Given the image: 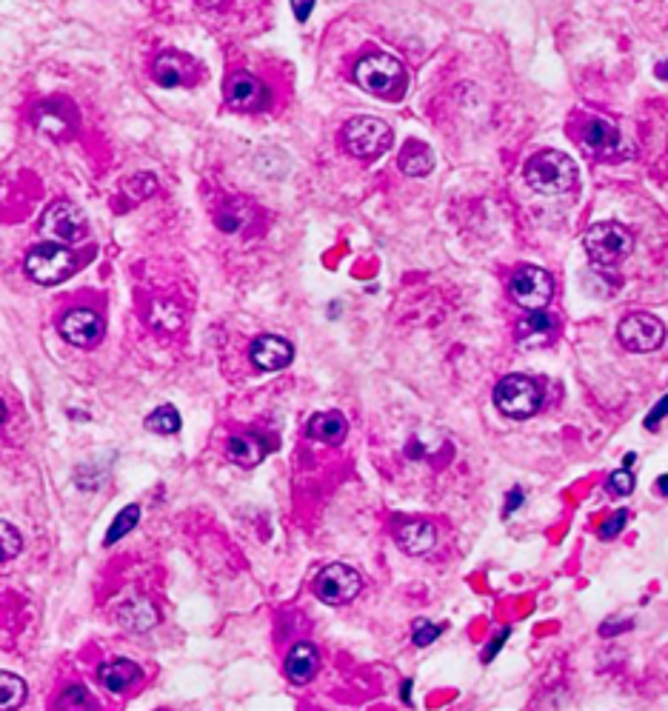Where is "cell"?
Here are the masks:
<instances>
[{
    "label": "cell",
    "mask_w": 668,
    "mask_h": 711,
    "mask_svg": "<svg viewBox=\"0 0 668 711\" xmlns=\"http://www.w3.org/2000/svg\"><path fill=\"white\" fill-rule=\"evenodd\" d=\"M354 80H357L360 89H366L369 95L380 100H400L406 95V86H409L406 66L394 55H386V52H372V55L357 60Z\"/></svg>",
    "instance_id": "obj_1"
},
{
    "label": "cell",
    "mask_w": 668,
    "mask_h": 711,
    "mask_svg": "<svg viewBox=\"0 0 668 711\" xmlns=\"http://www.w3.org/2000/svg\"><path fill=\"white\" fill-rule=\"evenodd\" d=\"M526 180L540 195H566L577 186V163L563 152H537L526 163Z\"/></svg>",
    "instance_id": "obj_2"
},
{
    "label": "cell",
    "mask_w": 668,
    "mask_h": 711,
    "mask_svg": "<svg viewBox=\"0 0 668 711\" xmlns=\"http://www.w3.org/2000/svg\"><path fill=\"white\" fill-rule=\"evenodd\" d=\"M392 129L380 118H352L343 126V146L357 160H377L392 149Z\"/></svg>",
    "instance_id": "obj_3"
},
{
    "label": "cell",
    "mask_w": 668,
    "mask_h": 711,
    "mask_svg": "<svg viewBox=\"0 0 668 711\" xmlns=\"http://www.w3.org/2000/svg\"><path fill=\"white\" fill-rule=\"evenodd\" d=\"M23 269L40 286H58L66 277H72L78 272V257L72 255L66 246H60V243H43V246H35L26 255Z\"/></svg>",
    "instance_id": "obj_4"
},
{
    "label": "cell",
    "mask_w": 668,
    "mask_h": 711,
    "mask_svg": "<svg viewBox=\"0 0 668 711\" xmlns=\"http://www.w3.org/2000/svg\"><path fill=\"white\" fill-rule=\"evenodd\" d=\"M583 246L589 252L591 263L594 266H617L620 260H626L634 249V235H631L626 226L620 223H597L591 226L586 237H583Z\"/></svg>",
    "instance_id": "obj_5"
},
{
    "label": "cell",
    "mask_w": 668,
    "mask_h": 711,
    "mask_svg": "<svg viewBox=\"0 0 668 711\" xmlns=\"http://www.w3.org/2000/svg\"><path fill=\"white\" fill-rule=\"evenodd\" d=\"M540 403H543V392L526 375L503 377L494 389V406L503 415L514 417V420H526V417L537 415Z\"/></svg>",
    "instance_id": "obj_6"
},
{
    "label": "cell",
    "mask_w": 668,
    "mask_h": 711,
    "mask_svg": "<svg viewBox=\"0 0 668 711\" xmlns=\"http://www.w3.org/2000/svg\"><path fill=\"white\" fill-rule=\"evenodd\" d=\"M509 292L517 306L534 312V309H543L551 300V295H554V280H551L549 272L540 269V266H523V269H517V272L509 277Z\"/></svg>",
    "instance_id": "obj_7"
},
{
    "label": "cell",
    "mask_w": 668,
    "mask_h": 711,
    "mask_svg": "<svg viewBox=\"0 0 668 711\" xmlns=\"http://www.w3.org/2000/svg\"><path fill=\"white\" fill-rule=\"evenodd\" d=\"M40 232L46 237H52V240H60V243H78L89 232V223H86V215L80 212L75 203L58 200V203H52L43 212Z\"/></svg>",
    "instance_id": "obj_8"
},
{
    "label": "cell",
    "mask_w": 668,
    "mask_h": 711,
    "mask_svg": "<svg viewBox=\"0 0 668 711\" xmlns=\"http://www.w3.org/2000/svg\"><path fill=\"white\" fill-rule=\"evenodd\" d=\"M360 586H363V580H360V574L354 572L352 566L332 563V566H326L323 572L317 574L315 592L329 606H346V603H352L354 597L360 594Z\"/></svg>",
    "instance_id": "obj_9"
},
{
    "label": "cell",
    "mask_w": 668,
    "mask_h": 711,
    "mask_svg": "<svg viewBox=\"0 0 668 711\" xmlns=\"http://www.w3.org/2000/svg\"><path fill=\"white\" fill-rule=\"evenodd\" d=\"M617 337H620V343H623L629 352H654V349H660L663 340H666V326L654 315L634 312V315L620 320Z\"/></svg>",
    "instance_id": "obj_10"
},
{
    "label": "cell",
    "mask_w": 668,
    "mask_h": 711,
    "mask_svg": "<svg viewBox=\"0 0 668 711\" xmlns=\"http://www.w3.org/2000/svg\"><path fill=\"white\" fill-rule=\"evenodd\" d=\"M103 317L92 309H72L60 320V337L78 349H92L103 340Z\"/></svg>",
    "instance_id": "obj_11"
},
{
    "label": "cell",
    "mask_w": 668,
    "mask_h": 711,
    "mask_svg": "<svg viewBox=\"0 0 668 711\" xmlns=\"http://www.w3.org/2000/svg\"><path fill=\"white\" fill-rule=\"evenodd\" d=\"M223 92H226V103L237 112H260L269 103V89L263 86V80L249 75V72L229 75Z\"/></svg>",
    "instance_id": "obj_12"
},
{
    "label": "cell",
    "mask_w": 668,
    "mask_h": 711,
    "mask_svg": "<svg viewBox=\"0 0 668 711\" xmlns=\"http://www.w3.org/2000/svg\"><path fill=\"white\" fill-rule=\"evenodd\" d=\"M200 69L189 55L180 52H163L155 63V83L163 89H177V86H189L195 83Z\"/></svg>",
    "instance_id": "obj_13"
},
{
    "label": "cell",
    "mask_w": 668,
    "mask_h": 711,
    "mask_svg": "<svg viewBox=\"0 0 668 711\" xmlns=\"http://www.w3.org/2000/svg\"><path fill=\"white\" fill-rule=\"evenodd\" d=\"M249 355H252V363H255L257 369H263V372H280V369H286V366L295 360V349H292V343L283 340V337L263 335L252 343Z\"/></svg>",
    "instance_id": "obj_14"
},
{
    "label": "cell",
    "mask_w": 668,
    "mask_h": 711,
    "mask_svg": "<svg viewBox=\"0 0 668 711\" xmlns=\"http://www.w3.org/2000/svg\"><path fill=\"white\" fill-rule=\"evenodd\" d=\"M98 677H100V686H103V689H109V692H115V694H123V692H129L132 686H138L143 672H140L138 663L118 657V660H109V663H103V666H100Z\"/></svg>",
    "instance_id": "obj_15"
},
{
    "label": "cell",
    "mask_w": 668,
    "mask_h": 711,
    "mask_svg": "<svg viewBox=\"0 0 668 711\" xmlns=\"http://www.w3.org/2000/svg\"><path fill=\"white\" fill-rule=\"evenodd\" d=\"M434 543H437V529L426 520H414V523H406L397 529V546L412 557L432 552Z\"/></svg>",
    "instance_id": "obj_16"
},
{
    "label": "cell",
    "mask_w": 668,
    "mask_h": 711,
    "mask_svg": "<svg viewBox=\"0 0 668 711\" xmlns=\"http://www.w3.org/2000/svg\"><path fill=\"white\" fill-rule=\"evenodd\" d=\"M554 332H557V317L546 315L543 309H534L531 315L517 320V340L526 346H543L554 337Z\"/></svg>",
    "instance_id": "obj_17"
},
{
    "label": "cell",
    "mask_w": 668,
    "mask_h": 711,
    "mask_svg": "<svg viewBox=\"0 0 668 711\" xmlns=\"http://www.w3.org/2000/svg\"><path fill=\"white\" fill-rule=\"evenodd\" d=\"M317 669H320V654L312 643H297L295 649L286 654V677L297 686L309 683Z\"/></svg>",
    "instance_id": "obj_18"
},
{
    "label": "cell",
    "mask_w": 668,
    "mask_h": 711,
    "mask_svg": "<svg viewBox=\"0 0 668 711\" xmlns=\"http://www.w3.org/2000/svg\"><path fill=\"white\" fill-rule=\"evenodd\" d=\"M580 140H583V146L589 152L606 155V152H611L617 146L620 135H617V126L609 118H589L583 123V129H580Z\"/></svg>",
    "instance_id": "obj_19"
},
{
    "label": "cell",
    "mask_w": 668,
    "mask_h": 711,
    "mask_svg": "<svg viewBox=\"0 0 668 711\" xmlns=\"http://www.w3.org/2000/svg\"><path fill=\"white\" fill-rule=\"evenodd\" d=\"M397 163H400V172H403V175H409V178H426L434 169V155L426 143L409 140V143L403 146Z\"/></svg>",
    "instance_id": "obj_20"
},
{
    "label": "cell",
    "mask_w": 668,
    "mask_h": 711,
    "mask_svg": "<svg viewBox=\"0 0 668 711\" xmlns=\"http://www.w3.org/2000/svg\"><path fill=\"white\" fill-rule=\"evenodd\" d=\"M346 432H349V423L340 412H320L309 420V437L317 443L337 446V443H343Z\"/></svg>",
    "instance_id": "obj_21"
},
{
    "label": "cell",
    "mask_w": 668,
    "mask_h": 711,
    "mask_svg": "<svg viewBox=\"0 0 668 711\" xmlns=\"http://www.w3.org/2000/svg\"><path fill=\"white\" fill-rule=\"evenodd\" d=\"M269 455V443L260 435H235L229 440V457L237 466H257L263 457Z\"/></svg>",
    "instance_id": "obj_22"
},
{
    "label": "cell",
    "mask_w": 668,
    "mask_h": 711,
    "mask_svg": "<svg viewBox=\"0 0 668 711\" xmlns=\"http://www.w3.org/2000/svg\"><path fill=\"white\" fill-rule=\"evenodd\" d=\"M118 614L120 620H123V626L132 629V632H146V629H152L158 623V612L152 609V603L146 597L129 600L126 606H120Z\"/></svg>",
    "instance_id": "obj_23"
},
{
    "label": "cell",
    "mask_w": 668,
    "mask_h": 711,
    "mask_svg": "<svg viewBox=\"0 0 668 711\" xmlns=\"http://www.w3.org/2000/svg\"><path fill=\"white\" fill-rule=\"evenodd\" d=\"M26 700V683L18 674L0 672V709H18Z\"/></svg>",
    "instance_id": "obj_24"
},
{
    "label": "cell",
    "mask_w": 668,
    "mask_h": 711,
    "mask_svg": "<svg viewBox=\"0 0 668 711\" xmlns=\"http://www.w3.org/2000/svg\"><path fill=\"white\" fill-rule=\"evenodd\" d=\"M138 520H140V506H126L123 512L112 520V526H109V532H106V537H103V543L106 546H112V543H118V540H123L126 534L132 532L135 526H138Z\"/></svg>",
    "instance_id": "obj_25"
},
{
    "label": "cell",
    "mask_w": 668,
    "mask_h": 711,
    "mask_svg": "<svg viewBox=\"0 0 668 711\" xmlns=\"http://www.w3.org/2000/svg\"><path fill=\"white\" fill-rule=\"evenodd\" d=\"M146 429L158 435H177L180 432V415L175 406H158L152 415L146 417Z\"/></svg>",
    "instance_id": "obj_26"
},
{
    "label": "cell",
    "mask_w": 668,
    "mask_h": 711,
    "mask_svg": "<svg viewBox=\"0 0 668 711\" xmlns=\"http://www.w3.org/2000/svg\"><path fill=\"white\" fill-rule=\"evenodd\" d=\"M20 549H23V537H20L18 529L12 523L0 520V563L18 557Z\"/></svg>",
    "instance_id": "obj_27"
},
{
    "label": "cell",
    "mask_w": 668,
    "mask_h": 711,
    "mask_svg": "<svg viewBox=\"0 0 668 711\" xmlns=\"http://www.w3.org/2000/svg\"><path fill=\"white\" fill-rule=\"evenodd\" d=\"M152 323H155V326H166V329H177L180 312H177L169 300H158V303L152 306Z\"/></svg>",
    "instance_id": "obj_28"
},
{
    "label": "cell",
    "mask_w": 668,
    "mask_h": 711,
    "mask_svg": "<svg viewBox=\"0 0 668 711\" xmlns=\"http://www.w3.org/2000/svg\"><path fill=\"white\" fill-rule=\"evenodd\" d=\"M38 129L40 132H46V135H52V138H63V135L69 132L66 118H60V115H49V109L38 112Z\"/></svg>",
    "instance_id": "obj_29"
},
{
    "label": "cell",
    "mask_w": 668,
    "mask_h": 711,
    "mask_svg": "<svg viewBox=\"0 0 668 711\" xmlns=\"http://www.w3.org/2000/svg\"><path fill=\"white\" fill-rule=\"evenodd\" d=\"M440 626H434V623H429V620H417L414 623V632H412V640L414 646H429V643H434L437 637H440Z\"/></svg>",
    "instance_id": "obj_30"
},
{
    "label": "cell",
    "mask_w": 668,
    "mask_h": 711,
    "mask_svg": "<svg viewBox=\"0 0 668 711\" xmlns=\"http://www.w3.org/2000/svg\"><path fill=\"white\" fill-rule=\"evenodd\" d=\"M609 489L614 494H631L634 492V474H631V466H626V469H617V472L609 477Z\"/></svg>",
    "instance_id": "obj_31"
},
{
    "label": "cell",
    "mask_w": 668,
    "mask_h": 711,
    "mask_svg": "<svg viewBox=\"0 0 668 711\" xmlns=\"http://www.w3.org/2000/svg\"><path fill=\"white\" fill-rule=\"evenodd\" d=\"M60 706H66V709H72V706H80V709H86V706H95V700L86 694V689L83 686H72L69 692L60 697Z\"/></svg>",
    "instance_id": "obj_32"
},
{
    "label": "cell",
    "mask_w": 668,
    "mask_h": 711,
    "mask_svg": "<svg viewBox=\"0 0 668 711\" xmlns=\"http://www.w3.org/2000/svg\"><path fill=\"white\" fill-rule=\"evenodd\" d=\"M626 520H629V514H626V512H614L609 517V520H606V523H603V526L597 529V532H600V537H603V540H611V537H617V534H620V529L626 526Z\"/></svg>",
    "instance_id": "obj_33"
},
{
    "label": "cell",
    "mask_w": 668,
    "mask_h": 711,
    "mask_svg": "<svg viewBox=\"0 0 668 711\" xmlns=\"http://www.w3.org/2000/svg\"><path fill=\"white\" fill-rule=\"evenodd\" d=\"M666 415H668V395L663 397V400H660L654 409H651V415L646 417V429H651V432H654V429L660 426V420H663Z\"/></svg>",
    "instance_id": "obj_34"
},
{
    "label": "cell",
    "mask_w": 668,
    "mask_h": 711,
    "mask_svg": "<svg viewBox=\"0 0 668 711\" xmlns=\"http://www.w3.org/2000/svg\"><path fill=\"white\" fill-rule=\"evenodd\" d=\"M312 9H315V0H292V12H295V18L300 20V23L309 20Z\"/></svg>",
    "instance_id": "obj_35"
},
{
    "label": "cell",
    "mask_w": 668,
    "mask_h": 711,
    "mask_svg": "<svg viewBox=\"0 0 668 711\" xmlns=\"http://www.w3.org/2000/svg\"><path fill=\"white\" fill-rule=\"evenodd\" d=\"M520 503H523V492H520V489H514V492H511L509 506H506V509H509V512H514V509H517Z\"/></svg>",
    "instance_id": "obj_36"
},
{
    "label": "cell",
    "mask_w": 668,
    "mask_h": 711,
    "mask_svg": "<svg viewBox=\"0 0 668 711\" xmlns=\"http://www.w3.org/2000/svg\"><path fill=\"white\" fill-rule=\"evenodd\" d=\"M657 489H660V494H668V474H663V477L657 480Z\"/></svg>",
    "instance_id": "obj_37"
},
{
    "label": "cell",
    "mask_w": 668,
    "mask_h": 711,
    "mask_svg": "<svg viewBox=\"0 0 668 711\" xmlns=\"http://www.w3.org/2000/svg\"><path fill=\"white\" fill-rule=\"evenodd\" d=\"M657 75H660L663 80H668V60H666V63H660V66H657Z\"/></svg>",
    "instance_id": "obj_38"
},
{
    "label": "cell",
    "mask_w": 668,
    "mask_h": 711,
    "mask_svg": "<svg viewBox=\"0 0 668 711\" xmlns=\"http://www.w3.org/2000/svg\"><path fill=\"white\" fill-rule=\"evenodd\" d=\"M3 417H6V406H3V400H0V423H3Z\"/></svg>",
    "instance_id": "obj_39"
}]
</instances>
